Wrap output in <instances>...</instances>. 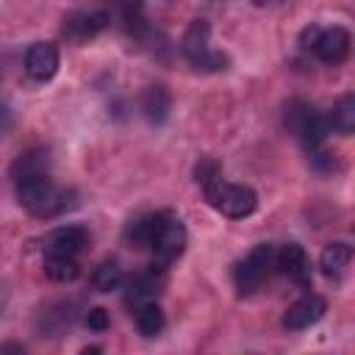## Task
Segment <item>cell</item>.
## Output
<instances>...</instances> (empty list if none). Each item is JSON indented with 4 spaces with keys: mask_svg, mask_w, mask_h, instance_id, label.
<instances>
[{
    "mask_svg": "<svg viewBox=\"0 0 355 355\" xmlns=\"http://www.w3.org/2000/svg\"><path fill=\"white\" fill-rule=\"evenodd\" d=\"M69 194L64 189H58L47 175H33V178H22L17 180V202L33 214V216H58L61 211L69 208Z\"/></svg>",
    "mask_w": 355,
    "mask_h": 355,
    "instance_id": "1",
    "label": "cell"
},
{
    "mask_svg": "<svg viewBox=\"0 0 355 355\" xmlns=\"http://www.w3.org/2000/svg\"><path fill=\"white\" fill-rule=\"evenodd\" d=\"M208 39H211L208 19H191V25L186 28V33L180 39V53L186 55V61L191 67L205 69V72H219L227 67V55L219 50H211Z\"/></svg>",
    "mask_w": 355,
    "mask_h": 355,
    "instance_id": "2",
    "label": "cell"
},
{
    "mask_svg": "<svg viewBox=\"0 0 355 355\" xmlns=\"http://www.w3.org/2000/svg\"><path fill=\"white\" fill-rule=\"evenodd\" d=\"M300 44H302V50L313 53V55H316L319 61H324V64H341V61L349 55L352 36H349V31L341 28V25H333V28L311 25V28L302 31Z\"/></svg>",
    "mask_w": 355,
    "mask_h": 355,
    "instance_id": "3",
    "label": "cell"
},
{
    "mask_svg": "<svg viewBox=\"0 0 355 355\" xmlns=\"http://www.w3.org/2000/svg\"><path fill=\"white\" fill-rule=\"evenodd\" d=\"M147 247L153 250V266L155 269L172 266L186 250V227H183V222L178 216L161 211V219H158Z\"/></svg>",
    "mask_w": 355,
    "mask_h": 355,
    "instance_id": "4",
    "label": "cell"
},
{
    "mask_svg": "<svg viewBox=\"0 0 355 355\" xmlns=\"http://www.w3.org/2000/svg\"><path fill=\"white\" fill-rule=\"evenodd\" d=\"M202 191H205L208 202H211L219 214H225V216H230V219H244V216H250V214L255 211V205H258V197H255V191H252L250 186L227 183V180H222V178H216V180H211L208 186H202Z\"/></svg>",
    "mask_w": 355,
    "mask_h": 355,
    "instance_id": "5",
    "label": "cell"
},
{
    "mask_svg": "<svg viewBox=\"0 0 355 355\" xmlns=\"http://www.w3.org/2000/svg\"><path fill=\"white\" fill-rule=\"evenodd\" d=\"M286 128H288L308 150H319V147L327 141V136L333 133L327 116H324V114H316L313 105H308V103H302V100L288 103V108H286Z\"/></svg>",
    "mask_w": 355,
    "mask_h": 355,
    "instance_id": "6",
    "label": "cell"
},
{
    "mask_svg": "<svg viewBox=\"0 0 355 355\" xmlns=\"http://www.w3.org/2000/svg\"><path fill=\"white\" fill-rule=\"evenodd\" d=\"M272 269H275V250H272L269 244H258V247H255L244 261H239L236 269H233V280H236L239 294H244V297L255 294V291L269 280Z\"/></svg>",
    "mask_w": 355,
    "mask_h": 355,
    "instance_id": "7",
    "label": "cell"
},
{
    "mask_svg": "<svg viewBox=\"0 0 355 355\" xmlns=\"http://www.w3.org/2000/svg\"><path fill=\"white\" fill-rule=\"evenodd\" d=\"M275 266H277L291 283H297L300 288H308V286H311V258H308V252H305L300 244H294V241L283 244V247L275 252Z\"/></svg>",
    "mask_w": 355,
    "mask_h": 355,
    "instance_id": "8",
    "label": "cell"
},
{
    "mask_svg": "<svg viewBox=\"0 0 355 355\" xmlns=\"http://www.w3.org/2000/svg\"><path fill=\"white\" fill-rule=\"evenodd\" d=\"M327 311V302L319 294H302L297 302H291L283 313V327L286 330H305L316 324Z\"/></svg>",
    "mask_w": 355,
    "mask_h": 355,
    "instance_id": "9",
    "label": "cell"
},
{
    "mask_svg": "<svg viewBox=\"0 0 355 355\" xmlns=\"http://www.w3.org/2000/svg\"><path fill=\"white\" fill-rule=\"evenodd\" d=\"M58 61H61L58 58V47L53 42H36L25 53V72L33 80L44 83V80H50L58 72Z\"/></svg>",
    "mask_w": 355,
    "mask_h": 355,
    "instance_id": "10",
    "label": "cell"
},
{
    "mask_svg": "<svg viewBox=\"0 0 355 355\" xmlns=\"http://www.w3.org/2000/svg\"><path fill=\"white\" fill-rule=\"evenodd\" d=\"M105 25H108L105 11H75L64 19V36L72 42H86V39L97 36Z\"/></svg>",
    "mask_w": 355,
    "mask_h": 355,
    "instance_id": "11",
    "label": "cell"
},
{
    "mask_svg": "<svg viewBox=\"0 0 355 355\" xmlns=\"http://www.w3.org/2000/svg\"><path fill=\"white\" fill-rule=\"evenodd\" d=\"M89 241V233L80 225H64L55 227L47 239H44V250L47 252H61V255H78Z\"/></svg>",
    "mask_w": 355,
    "mask_h": 355,
    "instance_id": "12",
    "label": "cell"
},
{
    "mask_svg": "<svg viewBox=\"0 0 355 355\" xmlns=\"http://www.w3.org/2000/svg\"><path fill=\"white\" fill-rule=\"evenodd\" d=\"M158 277L153 275V272H141V275H133L130 280H128V288H125V302L136 311L139 305H144V302H153L155 297H158Z\"/></svg>",
    "mask_w": 355,
    "mask_h": 355,
    "instance_id": "13",
    "label": "cell"
},
{
    "mask_svg": "<svg viewBox=\"0 0 355 355\" xmlns=\"http://www.w3.org/2000/svg\"><path fill=\"white\" fill-rule=\"evenodd\" d=\"M349 261H352V247H349L347 241H333V244H327V247L322 250V255H319L322 272H324L327 277H333V280L347 272Z\"/></svg>",
    "mask_w": 355,
    "mask_h": 355,
    "instance_id": "14",
    "label": "cell"
},
{
    "mask_svg": "<svg viewBox=\"0 0 355 355\" xmlns=\"http://www.w3.org/2000/svg\"><path fill=\"white\" fill-rule=\"evenodd\" d=\"M169 108H172V100H169V94H166L164 86H150V89L141 94V111H144V116H147L153 125L166 122Z\"/></svg>",
    "mask_w": 355,
    "mask_h": 355,
    "instance_id": "15",
    "label": "cell"
},
{
    "mask_svg": "<svg viewBox=\"0 0 355 355\" xmlns=\"http://www.w3.org/2000/svg\"><path fill=\"white\" fill-rule=\"evenodd\" d=\"M80 272L75 255H61V252H47L44 255V275L55 283H69Z\"/></svg>",
    "mask_w": 355,
    "mask_h": 355,
    "instance_id": "16",
    "label": "cell"
},
{
    "mask_svg": "<svg viewBox=\"0 0 355 355\" xmlns=\"http://www.w3.org/2000/svg\"><path fill=\"white\" fill-rule=\"evenodd\" d=\"M327 122H330V130H338L341 136H349L355 130V97L352 94H344L330 114H324Z\"/></svg>",
    "mask_w": 355,
    "mask_h": 355,
    "instance_id": "17",
    "label": "cell"
},
{
    "mask_svg": "<svg viewBox=\"0 0 355 355\" xmlns=\"http://www.w3.org/2000/svg\"><path fill=\"white\" fill-rule=\"evenodd\" d=\"M47 164H50V155L44 150H31L11 164V178L22 180V178H33V175H47Z\"/></svg>",
    "mask_w": 355,
    "mask_h": 355,
    "instance_id": "18",
    "label": "cell"
},
{
    "mask_svg": "<svg viewBox=\"0 0 355 355\" xmlns=\"http://www.w3.org/2000/svg\"><path fill=\"white\" fill-rule=\"evenodd\" d=\"M136 327H139V333L147 336V338H153V336H158V333L164 330V311L158 308L155 300L136 308Z\"/></svg>",
    "mask_w": 355,
    "mask_h": 355,
    "instance_id": "19",
    "label": "cell"
},
{
    "mask_svg": "<svg viewBox=\"0 0 355 355\" xmlns=\"http://www.w3.org/2000/svg\"><path fill=\"white\" fill-rule=\"evenodd\" d=\"M92 283H94V288H97V291H103V294L122 288V283H125L122 266H119L116 261H103V263L94 269V275H92Z\"/></svg>",
    "mask_w": 355,
    "mask_h": 355,
    "instance_id": "20",
    "label": "cell"
},
{
    "mask_svg": "<svg viewBox=\"0 0 355 355\" xmlns=\"http://www.w3.org/2000/svg\"><path fill=\"white\" fill-rule=\"evenodd\" d=\"M158 219H161V211H158V214H150V216H141V219H136V222H130V225L125 227V239H128V244H130V247H147V244H150V236H153V230H155V225H158Z\"/></svg>",
    "mask_w": 355,
    "mask_h": 355,
    "instance_id": "21",
    "label": "cell"
},
{
    "mask_svg": "<svg viewBox=\"0 0 355 355\" xmlns=\"http://www.w3.org/2000/svg\"><path fill=\"white\" fill-rule=\"evenodd\" d=\"M111 3L119 11V19L125 22L128 31H133V25H141V6H144V0H111Z\"/></svg>",
    "mask_w": 355,
    "mask_h": 355,
    "instance_id": "22",
    "label": "cell"
},
{
    "mask_svg": "<svg viewBox=\"0 0 355 355\" xmlns=\"http://www.w3.org/2000/svg\"><path fill=\"white\" fill-rule=\"evenodd\" d=\"M194 178H197V183H200V186H208L211 180L222 178V166H219L214 158H202V161L194 166Z\"/></svg>",
    "mask_w": 355,
    "mask_h": 355,
    "instance_id": "23",
    "label": "cell"
},
{
    "mask_svg": "<svg viewBox=\"0 0 355 355\" xmlns=\"http://www.w3.org/2000/svg\"><path fill=\"white\" fill-rule=\"evenodd\" d=\"M86 327H89L92 333H105V330L111 327L108 311H105V308H92V311L86 313Z\"/></svg>",
    "mask_w": 355,
    "mask_h": 355,
    "instance_id": "24",
    "label": "cell"
},
{
    "mask_svg": "<svg viewBox=\"0 0 355 355\" xmlns=\"http://www.w3.org/2000/svg\"><path fill=\"white\" fill-rule=\"evenodd\" d=\"M11 125H14V114H11V108H8V105H3V103H0V136H3V133H8V130H11Z\"/></svg>",
    "mask_w": 355,
    "mask_h": 355,
    "instance_id": "25",
    "label": "cell"
},
{
    "mask_svg": "<svg viewBox=\"0 0 355 355\" xmlns=\"http://www.w3.org/2000/svg\"><path fill=\"white\" fill-rule=\"evenodd\" d=\"M252 3H255V6H263V3H266V0H252Z\"/></svg>",
    "mask_w": 355,
    "mask_h": 355,
    "instance_id": "26",
    "label": "cell"
}]
</instances>
